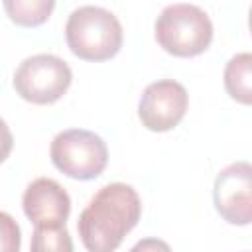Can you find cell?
<instances>
[{"mask_svg":"<svg viewBox=\"0 0 252 252\" xmlns=\"http://www.w3.org/2000/svg\"><path fill=\"white\" fill-rule=\"evenodd\" d=\"M142 201L128 183L100 187L77 220V230L87 252H114L124 236L138 224Z\"/></svg>","mask_w":252,"mask_h":252,"instance_id":"obj_1","label":"cell"},{"mask_svg":"<svg viewBox=\"0 0 252 252\" xmlns=\"http://www.w3.org/2000/svg\"><path fill=\"white\" fill-rule=\"evenodd\" d=\"M65 39L71 53L85 61L112 59L122 47V26L118 18L102 6H79L65 24Z\"/></svg>","mask_w":252,"mask_h":252,"instance_id":"obj_2","label":"cell"},{"mask_svg":"<svg viewBox=\"0 0 252 252\" xmlns=\"http://www.w3.org/2000/svg\"><path fill=\"white\" fill-rule=\"evenodd\" d=\"M158 45L175 57L201 55L213 41V22L209 14L195 4L165 6L154 26Z\"/></svg>","mask_w":252,"mask_h":252,"instance_id":"obj_3","label":"cell"},{"mask_svg":"<svg viewBox=\"0 0 252 252\" xmlns=\"http://www.w3.org/2000/svg\"><path fill=\"white\" fill-rule=\"evenodd\" d=\"M49 156L63 175L77 181L96 179L108 163V148L104 140L85 128L59 132L51 142Z\"/></svg>","mask_w":252,"mask_h":252,"instance_id":"obj_4","label":"cell"},{"mask_svg":"<svg viewBox=\"0 0 252 252\" xmlns=\"http://www.w3.org/2000/svg\"><path fill=\"white\" fill-rule=\"evenodd\" d=\"M73 73L67 61L51 53L26 57L14 73L16 93L32 104H53L71 87Z\"/></svg>","mask_w":252,"mask_h":252,"instance_id":"obj_5","label":"cell"},{"mask_svg":"<svg viewBox=\"0 0 252 252\" xmlns=\"http://www.w3.org/2000/svg\"><path fill=\"white\" fill-rule=\"evenodd\" d=\"M187 106L189 94L185 87L173 79H161L144 89L138 102V116L148 130L167 132L183 120Z\"/></svg>","mask_w":252,"mask_h":252,"instance_id":"obj_6","label":"cell"},{"mask_svg":"<svg viewBox=\"0 0 252 252\" xmlns=\"http://www.w3.org/2000/svg\"><path fill=\"white\" fill-rule=\"evenodd\" d=\"M217 213L230 224L246 226L252 220V167L234 161L219 171L213 187Z\"/></svg>","mask_w":252,"mask_h":252,"instance_id":"obj_7","label":"cell"},{"mask_svg":"<svg viewBox=\"0 0 252 252\" xmlns=\"http://www.w3.org/2000/svg\"><path fill=\"white\" fill-rule=\"evenodd\" d=\"M22 207L33 226L65 224L71 213V199L55 179L37 177L26 187Z\"/></svg>","mask_w":252,"mask_h":252,"instance_id":"obj_8","label":"cell"},{"mask_svg":"<svg viewBox=\"0 0 252 252\" xmlns=\"http://www.w3.org/2000/svg\"><path fill=\"white\" fill-rule=\"evenodd\" d=\"M224 89L240 104L252 102V55L236 53L224 67Z\"/></svg>","mask_w":252,"mask_h":252,"instance_id":"obj_9","label":"cell"},{"mask_svg":"<svg viewBox=\"0 0 252 252\" xmlns=\"http://www.w3.org/2000/svg\"><path fill=\"white\" fill-rule=\"evenodd\" d=\"M2 6L14 24L24 28H35L47 22V18L55 8V2L53 0H6Z\"/></svg>","mask_w":252,"mask_h":252,"instance_id":"obj_10","label":"cell"},{"mask_svg":"<svg viewBox=\"0 0 252 252\" xmlns=\"http://www.w3.org/2000/svg\"><path fill=\"white\" fill-rule=\"evenodd\" d=\"M30 252H73V238L65 224L33 226Z\"/></svg>","mask_w":252,"mask_h":252,"instance_id":"obj_11","label":"cell"},{"mask_svg":"<svg viewBox=\"0 0 252 252\" xmlns=\"http://www.w3.org/2000/svg\"><path fill=\"white\" fill-rule=\"evenodd\" d=\"M22 232L16 219L0 211V252H20Z\"/></svg>","mask_w":252,"mask_h":252,"instance_id":"obj_12","label":"cell"},{"mask_svg":"<svg viewBox=\"0 0 252 252\" xmlns=\"http://www.w3.org/2000/svg\"><path fill=\"white\" fill-rule=\"evenodd\" d=\"M128 252H171L169 244L159 238H142Z\"/></svg>","mask_w":252,"mask_h":252,"instance_id":"obj_13","label":"cell"},{"mask_svg":"<svg viewBox=\"0 0 252 252\" xmlns=\"http://www.w3.org/2000/svg\"><path fill=\"white\" fill-rule=\"evenodd\" d=\"M14 148V136L10 126L6 124V120L0 118V163H4L8 159V156L12 154Z\"/></svg>","mask_w":252,"mask_h":252,"instance_id":"obj_14","label":"cell"}]
</instances>
